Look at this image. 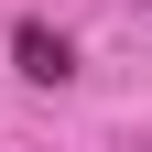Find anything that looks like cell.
I'll return each instance as SVG.
<instances>
[{
  "label": "cell",
  "instance_id": "1",
  "mask_svg": "<svg viewBox=\"0 0 152 152\" xmlns=\"http://www.w3.org/2000/svg\"><path fill=\"white\" fill-rule=\"evenodd\" d=\"M11 65H22L33 87H65V76H76V44L54 22H11Z\"/></svg>",
  "mask_w": 152,
  "mask_h": 152
}]
</instances>
